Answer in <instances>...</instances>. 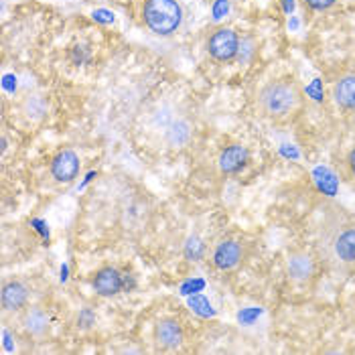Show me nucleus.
<instances>
[{"mask_svg":"<svg viewBox=\"0 0 355 355\" xmlns=\"http://www.w3.org/2000/svg\"><path fill=\"white\" fill-rule=\"evenodd\" d=\"M155 341L157 345L164 349V352H171V349H177L183 345L185 341V329L183 323L175 317H163L157 321L155 325Z\"/></svg>","mask_w":355,"mask_h":355,"instance_id":"0eeeda50","label":"nucleus"},{"mask_svg":"<svg viewBox=\"0 0 355 355\" xmlns=\"http://www.w3.org/2000/svg\"><path fill=\"white\" fill-rule=\"evenodd\" d=\"M304 96L295 80H274L260 87L256 106L262 118L270 122H286L295 118L302 108Z\"/></svg>","mask_w":355,"mask_h":355,"instance_id":"f03ea898","label":"nucleus"},{"mask_svg":"<svg viewBox=\"0 0 355 355\" xmlns=\"http://www.w3.org/2000/svg\"><path fill=\"white\" fill-rule=\"evenodd\" d=\"M21 325H23L28 337L41 341L49 333L51 317H49V313L43 306H27L23 311V315H21Z\"/></svg>","mask_w":355,"mask_h":355,"instance_id":"9d476101","label":"nucleus"},{"mask_svg":"<svg viewBox=\"0 0 355 355\" xmlns=\"http://www.w3.org/2000/svg\"><path fill=\"white\" fill-rule=\"evenodd\" d=\"M144 25L159 37H168L183 25V6L179 0H146L142 6Z\"/></svg>","mask_w":355,"mask_h":355,"instance_id":"7ed1b4c3","label":"nucleus"},{"mask_svg":"<svg viewBox=\"0 0 355 355\" xmlns=\"http://www.w3.org/2000/svg\"><path fill=\"white\" fill-rule=\"evenodd\" d=\"M203 254H205V244L197 236H191L185 244V256L189 260H199V258H203Z\"/></svg>","mask_w":355,"mask_h":355,"instance_id":"4468645a","label":"nucleus"},{"mask_svg":"<svg viewBox=\"0 0 355 355\" xmlns=\"http://www.w3.org/2000/svg\"><path fill=\"white\" fill-rule=\"evenodd\" d=\"M246 258V248L240 240H221L218 242L214 250L209 252V260H211V266L219 270V272H234L242 266Z\"/></svg>","mask_w":355,"mask_h":355,"instance_id":"20e7f679","label":"nucleus"},{"mask_svg":"<svg viewBox=\"0 0 355 355\" xmlns=\"http://www.w3.org/2000/svg\"><path fill=\"white\" fill-rule=\"evenodd\" d=\"M319 252L329 268L349 272L355 268V221L333 214L325 219L319 236Z\"/></svg>","mask_w":355,"mask_h":355,"instance_id":"f257e3e1","label":"nucleus"},{"mask_svg":"<svg viewBox=\"0 0 355 355\" xmlns=\"http://www.w3.org/2000/svg\"><path fill=\"white\" fill-rule=\"evenodd\" d=\"M240 51V37L232 28H216L207 41V53L211 55L216 61H232Z\"/></svg>","mask_w":355,"mask_h":355,"instance_id":"39448f33","label":"nucleus"},{"mask_svg":"<svg viewBox=\"0 0 355 355\" xmlns=\"http://www.w3.org/2000/svg\"><path fill=\"white\" fill-rule=\"evenodd\" d=\"M337 0H302V4L309 6L311 10H327Z\"/></svg>","mask_w":355,"mask_h":355,"instance_id":"2eb2a0df","label":"nucleus"},{"mask_svg":"<svg viewBox=\"0 0 355 355\" xmlns=\"http://www.w3.org/2000/svg\"><path fill=\"white\" fill-rule=\"evenodd\" d=\"M164 137H166V142L171 146H183L189 140V137H191V126L185 120H173L166 126Z\"/></svg>","mask_w":355,"mask_h":355,"instance_id":"ddd939ff","label":"nucleus"},{"mask_svg":"<svg viewBox=\"0 0 355 355\" xmlns=\"http://www.w3.org/2000/svg\"><path fill=\"white\" fill-rule=\"evenodd\" d=\"M28 299H31V288H28V284L25 280L12 278V280H6L2 284L0 304H2V311L4 313L25 311L28 306Z\"/></svg>","mask_w":355,"mask_h":355,"instance_id":"423d86ee","label":"nucleus"},{"mask_svg":"<svg viewBox=\"0 0 355 355\" xmlns=\"http://www.w3.org/2000/svg\"><path fill=\"white\" fill-rule=\"evenodd\" d=\"M345 163H347V171H349V175L355 179V146L349 150V155H347V161H345Z\"/></svg>","mask_w":355,"mask_h":355,"instance_id":"dca6fc26","label":"nucleus"},{"mask_svg":"<svg viewBox=\"0 0 355 355\" xmlns=\"http://www.w3.org/2000/svg\"><path fill=\"white\" fill-rule=\"evenodd\" d=\"M92 286H94V291H96L100 297H116V295L122 293L124 280H122V274L118 272L116 268L104 266V268H100L98 272L94 274Z\"/></svg>","mask_w":355,"mask_h":355,"instance_id":"9b49d317","label":"nucleus"},{"mask_svg":"<svg viewBox=\"0 0 355 355\" xmlns=\"http://www.w3.org/2000/svg\"><path fill=\"white\" fill-rule=\"evenodd\" d=\"M331 96L339 110L355 112V69L337 76V80L331 85Z\"/></svg>","mask_w":355,"mask_h":355,"instance_id":"1a4fd4ad","label":"nucleus"},{"mask_svg":"<svg viewBox=\"0 0 355 355\" xmlns=\"http://www.w3.org/2000/svg\"><path fill=\"white\" fill-rule=\"evenodd\" d=\"M250 161V153L244 144H230L219 153L218 166L223 175H234L240 173Z\"/></svg>","mask_w":355,"mask_h":355,"instance_id":"f8f14e48","label":"nucleus"},{"mask_svg":"<svg viewBox=\"0 0 355 355\" xmlns=\"http://www.w3.org/2000/svg\"><path fill=\"white\" fill-rule=\"evenodd\" d=\"M49 173L57 183H71L80 175V155L73 148H63L49 164Z\"/></svg>","mask_w":355,"mask_h":355,"instance_id":"6e6552de","label":"nucleus"}]
</instances>
